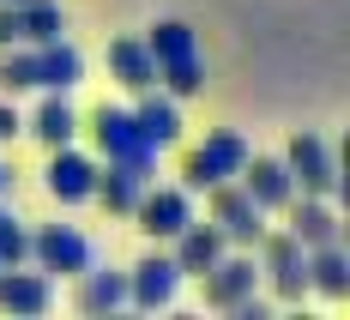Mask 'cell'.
<instances>
[{
  "label": "cell",
  "mask_w": 350,
  "mask_h": 320,
  "mask_svg": "<svg viewBox=\"0 0 350 320\" xmlns=\"http://www.w3.org/2000/svg\"><path fill=\"white\" fill-rule=\"evenodd\" d=\"M145 49H151V61H157V85H163L170 97H193V91L206 85L200 36H193L187 18H157V25L145 31Z\"/></svg>",
  "instance_id": "1"
},
{
  "label": "cell",
  "mask_w": 350,
  "mask_h": 320,
  "mask_svg": "<svg viewBox=\"0 0 350 320\" xmlns=\"http://www.w3.org/2000/svg\"><path fill=\"white\" fill-rule=\"evenodd\" d=\"M242 163H247V139L236 133V127H217V133H206V145L187 151L181 187H187V194H206V187H217V181H236Z\"/></svg>",
  "instance_id": "2"
},
{
  "label": "cell",
  "mask_w": 350,
  "mask_h": 320,
  "mask_svg": "<svg viewBox=\"0 0 350 320\" xmlns=\"http://www.w3.org/2000/svg\"><path fill=\"white\" fill-rule=\"evenodd\" d=\"M260 272L272 278V290H278V302H302L308 296V248L290 236V230H260Z\"/></svg>",
  "instance_id": "3"
},
{
  "label": "cell",
  "mask_w": 350,
  "mask_h": 320,
  "mask_svg": "<svg viewBox=\"0 0 350 320\" xmlns=\"http://www.w3.org/2000/svg\"><path fill=\"white\" fill-rule=\"evenodd\" d=\"M284 170L296 181V194H320V200H338V157H332V145L320 139V133H296V139L284 145Z\"/></svg>",
  "instance_id": "4"
},
{
  "label": "cell",
  "mask_w": 350,
  "mask_h": 320,
  "mask_svg": "<svg viewBox=\"0 0 350 320\" xmlns=\"http://www.w3.org/2000/svg\"><path fill=\"white\" fill-rule=\"evenodd\" d=\"M91 139H97V151H103L109 163H139V170H151L157 163V151L139 139V127H133V109L121 103H97L91 109Z\"/></svg>",
  "instance_id": "5"
},
{
  "label": "cell",
  "mask_w": 350,
  "mask_h": 320,
  "mask_svg": "<svg viewBox=\"0 0 350 320\" xmlns=\"http://www.w3.org/2000/svg\"><path fill=\"white\" fill-rule=\"evenodd\" d=\"M31 260H36V272H49V278H79L91 266V242L72 224H42V230H31Z\"/></svg>",
  "instance_id": "6"
},
{
  "label": "cell",
  "mask_w": 350,
  "mask_h": 320,
  "mask_svg": "<svg viewBox=\"0 0 350 320\" xmlns=\"http://www.w3.org/2000/svg\"><path fill=\"white\" fill-rule=\"evenodd\" d=\"M206 194H211V224L224 230V242H230V248H254L260 230H266V212L242 194V181H217Z\"/></svg>",
  "instance_id": "7"
},
{
  "label": "cell",
  "mask_w": 350,
  "mask_h": 320,
  "mask_svg": "<svg viewBox=\"0 0 350 320\" xmlns=\"http://www.w3.org/2000/svg\"><path fill=\"white\" fill-rule=\"evenodd\" d=\"M42 187H49L55 206H85L91 187H97V157H85L79 145H55L49 170H42Z\"/></svg>",
  "instance_id": "8"
},
{
  "label": "cell",
  "mask_w": 350,
  "mask_h": 320,
  "mask_svg": "<svg viewBox=\"0 0 350 320\" xmlns=\"http://www.w3.org/2000/svg\"><path fill=\"white\" fill-rule=\"evenodd\" d=\"M133 217H139V230L151 242H175V236L193 224V194H187V187H145Z\"/></svg>",
  "instance_id": "9"
},
{
  "label": "cell",
  "mask_w": 350,
  "mask_h": 320,
  "mask_svg": "<svg viewBox=\"0 0 350 320\" xmlns=\"http://www.w3.org/2000/svg\"><path fill=\"white\" fill-rule=\"evenodd\" d=\"M175 296H181V266L170 254H145L139 266L127 272V308L157 315V308H175Z\"/></svg>",
  "instance_id": "10"
},
{
  "label": "cell",
  "mask_w": 350,
  "mask_h": 320,
  "mask_svg": "<svg viewBox=\"0 0 350 320\" xmlns=\"http://www.w3.org/2000/svg\"><path fill=\"white\" fill-rule=\"evenodd\" d=\"M206 278V308H236V302H247L254 290H260V266H254V254H224L211 272H200Z\"/></svg>",
  "instance_id": "11"
},
{
  "label": "cell",
  "mask_w": 350,
  "mask_h": 320,
  "mask_svg": "<svg viewBox=\"0 0 350 320\" xmlns=\"http://www.w3.org/2000/svg\"><path fill=\"white\" fill-rule=\"evenodd\" d=\"M242 194L260 206V212H284L290 200H296V181H290V170H284V157H254L247 151V163H242Z\"/></svg>",
  "instance_id": "12"
},
{
  "label": "cell",
  "mask_w": 350,
  "mask_h": 320,
  "mask_svg": "<svg viewBox=\"0 0 350 320\" xmlns=\"http://www.w3.org/2000/svg\"><path fill=\"white\" fill-rule=\"evenodd\" d=\"M133 127H139V139L151 145V151H170L175 139H181V97H170V91H139V103H133Z\"/></svg>",
  "instance_id": "13"
},
{
  "label": "cell",
  "mask_w": 350,
  "mask_h": 320,
  "mask_svg": "<svg viewBox=\"0 0 350 320\" xmlns=\"http://www.w3.org/2000/svg\"><path fill=\"white\" fill-rule=\"evenodd\" d=\"M55 308V278L25 272V266H0V315H49Z\"/></svg>",
  "instance_id": "14"
},
{
  "label": "cell",
  "mask_w": 350,
  "mask_h": 320,
  "mask_svg": "<svg viewBox=\"0 0 350 320\" xmlns=\"http://www.w3.org/2000/svg\"><path fill=\"white\" fill-rule=\"evenodd\" d=\"M284 212H290V224H284V230H290L302 248H326V242H345V236H338V206H332V200H320V194H296Z\"/></svg>",
  "instance_id": "15"
},
{
  "label": "cell",
  "mask_w": 350,
  "mask_h": 320,
  "mask_svg": "<svg viewBox=\"0 0 350 320\" xmlns=\"http://www.w3.org/2000/svg\"><path fill=\"white\" fill-rule=\"evenodd\" d=\"M151 187V170H139V163H97V187H91V200H103L115 217H133V206H139V194Z\"/></svg>",
  "instance_id": "16"
},
{
  "label": "cell",
  "mask_w": 350,
  "mask_h": 320,
  "mask_svg": "<svg viewBox=\"0 0 350 320\" xmlns=\"http://www.w3.org/2000/svg\"><path fill=\"white\" fill-rule=\"evenodd\" d=\"M224 254H230V242H224V230H217V224H200V217H193V224H187V230H181V236H175V266H181V278H200V272H211V266H217V260H224Z\"/></svg>",
  "instance_id": "17"
},
{
  "label": "cell",
  "mask_w": 350,
  "mask_h": 320,
  "mask_svg": "<svg viewBox=\"0 0 350 320\" xmlns=\"http://www.w3.org/2000/svg\"><path fill=\"white\" fill-rule=\"evenodd\" d=\"M31 49H36V91H72L85 79V55L67 36L61 42H31Z\"/></svg>",
  "instance_id": "18"
},
{
  "label": "cell",
  "mask_w": 350,
  "mask_h": 320,
  "mask_svg": "<svg viewBox=\"0 0 350 320\" xmlns=\"http://www.w3.org/2000/svg\"><path fill=\"white\" fill-rule=\"evenodd\" d=\"M79 127H85V121H79V109L67 103V91H42V103H36V115H31L25 133H36V139L55 151V145H72V139H79Z\"/></svg>",
  "instance_id": "19"
},
{
  "label": "cell",
  "mask_w": 350,
  "mask_h": 320,
  "mask_svg": "<svg viewBox=\"0 0 350 320\" xmlns=\"http://www.w3.org/2000/svg\"><path fill=\"white\" fill-rule=\"evenodd\" d=\"M72 308H79V315H115V308H127V272H97V266H85V272H79V290H72Z\"/></svg>",
  "instance_id": "20"
},
{
  "label": "cell",
  "mask_w": 350,
  "mask_h": 320,
  "mask_svg": "<svg viewBox=\"0 0 350 320\" xmlns=\"http://www.w3.org/2000/svg\"><path fill=\"white\" fill-rule=\"evenodd\" d=\"M103 61H109V72H115L127 91H151V85H157V61H151L145 36H115Z\"/></svg>",
  "instance_id": "21"
},
{
  "label": "cell",
  "mask_w": 350,
  "mask_h": 320,
  "mask_svg": "<svg viewBox=\"0 0 350 320\" xmlns=\"http://www.w3.org/2000/svg\"><path fill=\"white\" fill-rule=\"evenodd\" d=\"M308 290H320L326 302H345L350 296V254H345V242L308 248Z\"/></svg>",
  "instance_id": "22"
},
{
  "label": "cell",
  "mask_w": 350,
  "mask_h": 320,
  "mask_svg": "<svg viewBox=\"0 0 350 320\" xmlns=\"http://www.w3.org/2000/svg\"><path fill=\"white\" fill-rule=\"evenodd\" d=\"M18 36L25 42H61L67 36V6L61 0H18Z\"/></svg>",
  "instance_id": "23"
},
{
  "label": "cell",
  "mask_w": 350,
  "mask_h": 320,
  "mask_svg": "<svg viewBox=\"0 0 350 320\" xmlns=\"http://www.w3.org/2000/svg\"><path fill=\"white\" fill-rule=\"evenodd\" d=\"M0 91H6V97L36 91V49H31V42H12V49H0Z\"/></svg>",
  "instance_id": "24"
},
{
  "label": "cell",
  "mask_w": 350,
  "mask_h": 320,
  "mask_svg": "<svg viewBox=\"0 0 350 320\" xmlns=\"http://www.w3.org/2000/svg\"><path fill=\"white\" fill-rule=\"evenodd\" d=\"M25 260H31V230L12 206H0V266H25Z\"/></svg>",
  "instance_id": "25"
},
{
  "label": "cell",
  "mask_w": 350,
  "mask_h": 320,
  "mask_svg": "<svg viewBox=\"0 0 350 320\" xmlns=\"http://www.w3.org/2000/svg\"><path fill=\"white\" fill-rule=\"evenodd\" d=\"M18 133H25V115L12 109V97H0V145H12Z\"/></svg>",
  "instance_id": "26"
},
{
  "label": "cell",
  "mask_w": 350,
  "mask_h": 320,
  "mask_svg": "<svg viewBox=\"0 0 350 320\" xmlns=\"http://www.w3.org/2000/svg\"><path fill=\"white\" fill-rule=\"evenodd\" d=\"M12 42H25L18 36V6H0V49H12Z\"/></svg>",
  "instance_id": "27"
},
{
  "label": "cell",
  "mask_w": 350,
  "mask_h": 320,
  "mask_svg": "<svg viewBox=\"0 0 350 320\" xmlns=\"http://www.w3.org/2000/svg\"><path fill=\"white\" fill-rule=\"evenodd\" d=\"M6 194H12V163L0 157V200H6Z\"/></svg>",
  "instance_id": "28"
},
{
  "label": "cell",
  "mask_w": 350,
  "mask_h": 320,
  "mask_svg": "<svg viewBox=\"0 0 350 320\" xmlns=\"http://www.w3.org/2000/svg\"><path fill=\"white\" fill-rule=\"evenodd\" d=\"M0 6H18V0H0Z\"/></svg>",
  "instance_id": "29"
}]
</instances>
